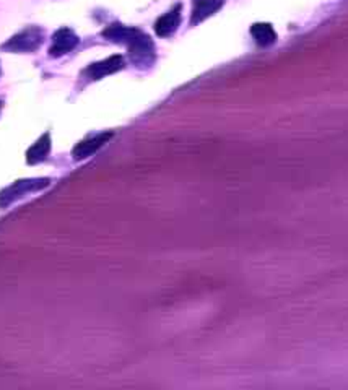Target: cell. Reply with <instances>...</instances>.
<instances>
[{"label":"cell","mask_w":348,"mask_h":390,"mask_svg":"<svg viewBox=\"0 0 348 390\" xmlns=\"http://www.w3.org/2000/svg\"><path fill=\"white\" fill-rule=\"evenodd\" d=\"M127 48L130 60H132L137 67H148V65L153 64L155 44L145 33L139 32L137 36L127 44Z\"/></svg>","instance_id":"cell-3"},{"label":"cell","mask_w":348,"mask_h":390,"mask_svg":"<svg viewBox=\"0 0 348 390\" xmlns=\"http://www.w3.org/2000/svg\"><path fill=\"white\" fill-rule=\"evenodd\" d=\"M49 151H50V135L49 132H46V134L39 137V139L29 146V150L27 151V163L28 165L41 163V161L46 160Z\"/></svg>","instance_id":"cell-10"},{"label":"cell","mask_w":348,"mask_h":390,"mask_svg":"<svg viewBox=\"0 0 348 390\" xmlns=\"http://www.w3.org/2000/svg\"><path fill=\"white\" fill-rule=\"evenodd\" d=\"M0 111H2V101H0Z\"/></svg>","instance_id":"cell-12"},{"label":"cell","mask_w":348,"mask_h":390,"mask_svg":"<svg viewBox=\"0 0 348 390\" xmlns=\"http://www.w3.org/2000/svg\"><path fill=\"white\" fill-rule=\"evenodd\" d=\"M251 34L254 41L262 48L272 46L277 41V33L270 23H254L251 27Z\"/></svg>","instance_id":"cell-11"},{"label":"cell","mask_w":348,"mask_h":390,"mask_svg":"<svg viewBox=\"0 0 348 390\" xmlns=\"http://www.w3.org/2000/svg\"><path fill=\"white\" fill-rule=\"evenodd\" d=\"M139 32L140 29H137V28L124 27V25H120V23H113V25H109L106 29H103V33L101 34H103V38L109 39V41L127 46L135 36H137Z\"/></svg>","instance_id":"cell-9"},{"label":"cell","mask_w":348,"mask_h":390,"mask_svg":"<svg viewBox=\"0 0 348 390\" xmlns=\"http://www.w3.org/2000/svg\"><path fill=\"white\" fill-rule=\"evenodd\" d=\"M123 69H124L123 55H111L108 59L88 65L87 70H85V75H87L90 80H101L108 77V75L119 72V70Z\"/></svg>","instance_id":"cell-5"},{"label":"cell","mask_w":348,"mask_h":390,"mask_svg":"<svg viewBox=\"0 0 348 390\" xmlns=\"http://www.w3.org/2000/svg\"><path fill=\"white\" fill-rule=\"evenodd\" d=\"M225 0H194V7H193V15H190V25H199L200 22H204L211 15L218 12V10L223 7Z\"/></svg>","instance_id":"cell-8"},{"label":"cell","mask_w":348,"mask_h":390,"mask_svg":"<svg viewBox=\"0 0 348 390\" xmlns=\"http://www.w3.org/2000/svg\"><path fill=\"white\" fill-rule=\"evenodd\" d=\"M111 139H113V132H104V134L95 135V137H92V139L82 140L80 144L74 146V150H72L74 160L80 161V160H85V158H88V156L95 155L101 148V146H104Z\"/></svg>","instance_id":"cell-6"},{"label":"cell","mask_w":348,"mask_h":390,"mask_svg":"<svg viewBox=\"0 0 348 390\" xmlns=\"http://www.w3.org/2000/svg\"><path fill=\"white\" fill-rule=\"evenodd\" d=\"M44 41V32L39 27H28L23 32L15 34L7 43L2 44V49L7 53H34Z\"/></svg>","instance_id":"cell-2"},{"label":"cell","mask_w":348,"mask_h":390,"mask_svg":"<svg viewBox=\"0 0 348 390\" xmlns=\"http://www.w3.org/2000/svg\"><path fill=\"white\" fill-rule=\"evenodd\" d=\"M49 184L50 179H48V177H39V179H20L13 182L12 186L5 187V189L0 192V210L7 209L15 200L22 199V197L32 194V192L46 189Z\"/></svg>","instance_id":"cell-1"},{"label":"cell","mask_w":348,"mask_h":390,"mask_svg":"<svg viewBox=\"0 0 348 390\" xmlns=\"http://www.w3.org/2000/svg\"><path fill=\"white\" fill-rule=\"evenodd\" d=\"M181 10H183V7L176 5L173 10H169L168 13L161 15V17L156 20L155 33L158 34L160 38H168L171 34L176 33V29L179 28L181 23Z\"/></svg>","instance_id":"cell-7"},{"label":"cell","mask_w":348,"mask_h":390,"mask_svg":"<svg viewBox=\"0 0 348 390\" xmlns=\"http://www.w3.org/2000/svg\"><path fill=\"white\" fill-rule=\"evenodd\" d=\"M0 74H2V70H0Z\"/></svg>","instance_id":"cell-13"},{"label":"cell","mask_w":348,"mask_h":390,"mask_svg":"<svg viewBox=\"0 0 348 390\" xmlns=\"http://www.w3.org/2000/svg\"><path fill=\"white\" fill-rule=\"evenodd\" d=\"M80 43L77 34H75L70 28H60L54 33L53 44L49 48L50 57H60V55L69 54L70 50H74Z\"/></svg>","instance_id":"cell-4"}]
</instances>
